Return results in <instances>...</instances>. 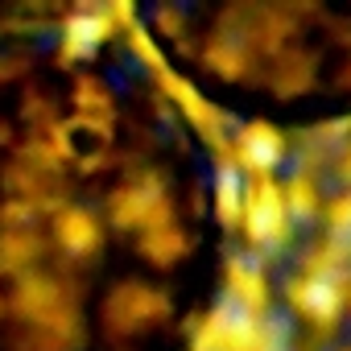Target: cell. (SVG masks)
Wrapping results in <instances>:
<instances>
[{
	"instance_id": "cell-1",
	"label": "cell",
	"mask_w": 351,
	"mask_h": 351,
	"mask_svg": "<svg viewBox=\"0 0 351 351\" xmlns=\"http://www.w3.org/2000/svg\"><path fill=\"white\" fill-rule=\"evenodd\" d=\"M219 248L211 153L128 46L0 38V351H186Z\"/></svg>"
}]
</instances>
